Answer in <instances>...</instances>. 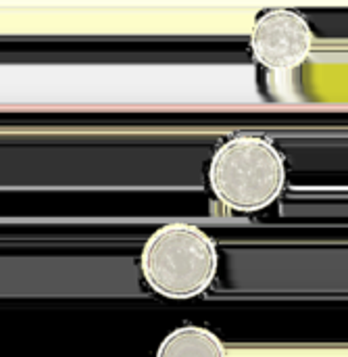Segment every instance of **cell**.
Here are the masks:
<instances>
[{
  "label": "cell",
  "instance_id": "1",
  "mask_svg": "<svg viewBox=\"0 0 348 357\" xmlns=\"http://www.w3.org/2000/svg\"><path fill=\"white\" fill-rule=\"evenodd\" d=\"M288 167L282 151L263 136L240 134L211 157L207 182L215 201L232 213L251 215L271 207L286 188Z\"/></svg>",
  "mask_w": 348,
  "mask_h": 357
},
{
  "label": "cell",
  "instance_id": "4",
  "mask_svg": "<svg viewBox=\"0 0 348 357\" xmlns=\"http://www.w3.org/2000/svg\"><path fill=\"white\" fill-rule=\"evenodd\" d=\"M157 356H226V345L213 331L205 326H180L161 341Z\"/></svg>",
  "mask_w": 348,
  "mask_h": 357
},
{
  "label": "cell",
  "instance_id": "3",
  "mask_svg": "<svg viewBox=\"0 0 348 357\" xmlns=\"http://www.w3.org/2000/svg\"><path fill=\"white\" fill-rule=\"evenodd\" d=\"M248 44L259 65L276 73H290L307 63L315 46V33L303 13L271 8L255 19Z\"/></svg>",
  "mask_w": 348,
  "mask_h": 357
},
{
  "label": "cell",
  "instance_id": "2",
  "mask_svg": "<svg viewBox=\"0 0 348 357\" xmlns=\"http://www.w3.org/2000/svg\"><path fill=\"white\" fill-rule=\"evenodd\" d=\"M219 270L215 241L186 222L155 230L140 251V272L146 287L169 301H188L205 295Z\"/></svg>",
  "mask_w": 348,
  "mask_h": 357
}]
</instances>
